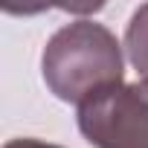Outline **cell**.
<instances>
[{"mask_svg":"<svg viewBox=\"0 0 148 148\" xmlns=\"http://www.w3.org/2000/svg\"><path fill=\"white\" fill-rule=\"evenodd\" d=\"M122 47H125V55H128L131 67L142 79H148V3H142L131 15V21L125 26Z\"/></svg>","mask_w":148,"mask_h":148,"instance_id":"obj_3","label":"cell"},{"mask_svg":"<svg viewBox=\"0 0 148 148\" xmlns=\"http://www.w3.org/2000/svg\"><path fill=\"white\" fill-rule=\"evenodd\" d=\"M116 35L90 18L70 21L52 32L41 52V76L47 90L67 102L82 105L90 96L125 84V55Z\"/></svg>","mask_w":148,"mask_h":148,"instance_id":"obj_1","label":"cell"},{"mask_svg":"<svg viewBox=\"0 0 148 148\" xmlns=\"http://www.w3.org/2000/svg\"><path fill=\"white\" fill-rule=\"evenodd\" d=\"M76 122L93 148H148V79L90 96Z\"/></svg>","mask_w":148,"mask_h":148,"instance_id":"obj_2","label":"cell"},{"mask_svg":"<svg viewBox=\"0 0 148 148\" xmlns=\"http://www.w3.org/2000/svg\"><path fill=\"white\" fill-rule=\"evenodd\" d=\"M3 148H61V145H52V142H44V139H32V136H21V139H9Z\"/></svg>","mask_w":148,"mask_h":148,"instance_id":"obj_4","label":"cell"}]
</instances>
